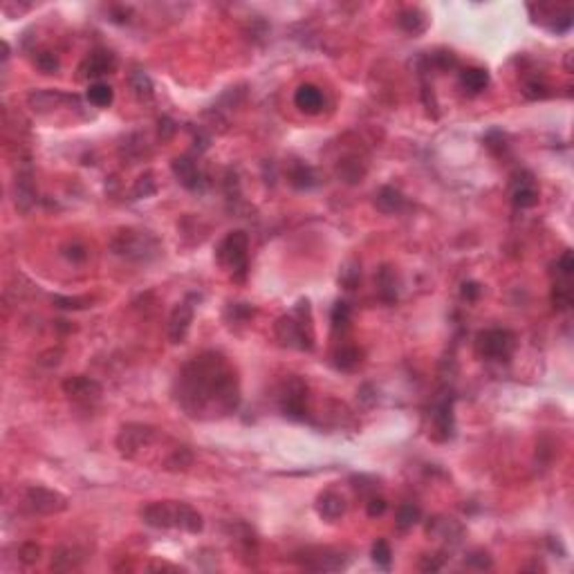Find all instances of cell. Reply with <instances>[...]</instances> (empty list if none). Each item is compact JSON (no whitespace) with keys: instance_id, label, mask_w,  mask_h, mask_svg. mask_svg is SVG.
Returning a JSON list of instances; mask_svg holds the SVG:
<instances>
[{"instance_id":"1","label":"cell","mask_w":574,"mask_h":574,"mask_svg":"<svg viewBox=\"0 0 574 574\" xmlns=\"http://www.w3.org/2000/svg\"><path fill=\"white\" fill-rule=\"evenodd\" d=\"M173 397L195 420L224 417L240 404L238 375L227 357L206 350L182 366L173 384Z\"/></svg>"},{"instance_id":"2","label":"cell","mask_w":574,"mask_h":574,"mask_svg":"<svg viewBox=\"0 0 574 574\" xmlns=\"http://www.w3.org/2000/svg\"><path fill=\"white\" fill-rule=\"evenodd\" d=\"M139 516L149 527L155 529H184L189 534H200L204 527V520L191 505L184 502H151V505L142 507Z\"/></svg>"},{"instance_id":"3","label":"cell","mask_w":574,"mask_h":574,"mask_svg":"<svg viewBox=\"0 0 574 574\" xmlns=\"http://www.w3.org/2000/svg\"><path fill=\"white\" fill-rule=\"evenodd\" d=\"M274 332H276V339L285 348H294V350H312V348H315V328H312L310 303L299 301V306L294 308L290 315H285L276 321Z\"/></svg>"},{"instance_id":"4","label":"cell","mask_w":574,"mask_h":574,"mask_svg":"<svg viewBox=\"0 0 574 574\" xmlns=\"http://www.w3.org/2000/svg\"><path fill=\"white\" fill-rule=\"evenodd\" d=\"M110 249L117 256L135 263H149L160 256V240L144 229H121L110 242Z\"/></svg>"},{"instance_id":"5","label":"cell","mask_w":574,"mask_h":574,"mask_svg":"<svg viewBox=\"0 0 574 574\" xmlns=\"http://www.w3.org/2000/svg\"><path fill=\"white\" fill-rule=\"evenodd\" d=\"M247 251H249V238L245 231H231L227 238H224L218 249H215V258H218V263L229 269L233 281L242 283L247 276Z\"/></svg>"},{"instance_id":"6","label":"cell","mask_w":574,"mask_h":574,"mask_svg":"<svg viewBox=\"0 0 574 574\" xmlns=\"http://www.w3.org/2000/svg\"><path fill=\"white\" fill-rule=\"evenodd\" d=\"M155 438H158V429L149 424H126L121 426L117 436V449L124 458H137L144 449L153 445Z\"/></svg>"},{"instance_id":"7","label":"cell","mask_w":574,"mask_h":574,"mask_svg":"<svg viewBox=\"0 0 574 574\" xmlns=\"http://www.w3.org/2000/svg\"><path fill=\"white\" fill-rule=\"evenodd\" d=\"M478 352H480L485 359H493V361H502L509 359L511 352L516 348V337L509 332V330H485V332L478 334Z\"/></svg>"},{"instance_id":"8","label":"cell","mask_w":574,"mask_h":574,"mask_svg":"<svg viewBox=\"0 0 574 574\" xmlns=\"http://www.w3.org/2000/svg\"><path fill=\"white\" fill-rule=\"evenodd\" d=\"M294 561L306 570L337 572V570H343L348 565V556H343L337 550H330V547H308V550H303L294 556Z\"/></svg>"},{"instance_id":"9","label":"cell","mask_w":574,"mask_h":574,"mask_svg":"<svg viewBox=\"0 0 574 574\" xmlns=\"http://www.w3.org/2000/svg\"><path fill=\"white\" fill-rule=\"evenodd\" d=\"M25 502H28V507L34 514L41 516H54L67 509L65 496L54 489H47V487H30L25 491Z\"/></svg>"},{"instance_id":"10","label":"cell","mask_w":574,"mask_h":574,"mask_svg":"<svg viewBox=\"0 0 574 574\" xmlns=\"http://www.w3.org/2000/svg\"><path fill=\"white\" fill-rule=\"evenodd\" d=\"M308 386L306 381L299 377H290L285 381L283 393H281V411L290 420H306L308 415Z\"/></svg>"},{"instance_id":"11","label":"cell","mask_w":574,"mask_h":574,"mask_svg":"<svg viewBox=\"0 0 574 574\" xmlns=\"http://www.w3.org/2000/svg\"><path fill=\"white\" fill-rule=\"evenodd\" d=\"M63 393L72 399V402L90 406V404H97L101 399L103 388H101V384L97 379L85 377V375H74V377H67L63 381Z\"/></svg>"},{"instance_id":"12","label":"cell","mask_w":574,"mask_h":574,"mask_svg":"<svg viewBox=\"0 0 574 574\" xmlns=\"http://www.w3.org/2000/svg\"><path fill=\"white\" fill-rule=\"evenodd\" d=\"M195 308L191 306V301H182L173 308L169 317V341L171 343H182L189 334L191 323H193Z\"/></svg>"},{"instance_id":"13","label":"cell","mask_w":574,"mask_h":574,"mask_svg":"<svg viewBox=\"0 0 574 574\" xmlns=\"http://www.w3.org/2000/svg\"><path fill=\"white\" fill-rule=\"evenodd\" d=\"M117 70V59L108 50H97L83 59V63L79 65V72L83 79H99L103 74H110Z\"/></svg>"},{"instance_id":"14","label":"cell","mask_w":574,"mask_h":574,"mask_svg":"<svg viewBox=\"0 0 574 574\" xmlns=\"http://www.w3.org/2000/svg\"><path fill=\"white\" fill-rule=\"evenodd\" d=\"M171 171H173V176L178 178L180 184L189 191H198L200 184H202V176H200V171H198V164L191 158H187V155L173 160Z\"/></svg>"},{"instance_id":"15","label":"cell","mask_w":574,"mask_h":574,"mask_svg":"<svg viewBox=\"0 0 574 574\" xmlns=\"http://www.w3.org/2000/svg\"><path fill=\"white\" fill-rule=\"evenodd\" d=\"M294 103H297L299 110L308 112V115H319V112L323 110V106H326V97H323V92H321V88H317V85L303 83V85H299L297 94H294Z\"/></svg>"},{"instance_id":"16","label":"cell","mask_w":574,"mask_h":574,"mask_svg":"<svg viewBox=\"0 0 574 574\" xmlns=\"http://www.w3.org/2000/svg\"><path fill=\"white\" fill-rule=\"evenodd\" d=\"M433 436L436 440H449L454 436V404H451V399H445V402H440L436 408H433Z\"/></svg>"},{"instance_id":"17","label":"cell","mask_w":574,"mask_h":574,"mask_svg":"<svg viewBox=\"0 0 574 574\" xmlns=\"http://www.w3.org/2000/svg\"><path fill=\"white\" fill-rule=\"evenodd\" d=\"M346 498L341 493H337V491H323L317 498V514L323 518V520H330V523H334V520H339L343 514H346Z\"/></svg>"},{"instance_id":"18","label":"cell","mask_w":574,"mask_h":574,"mask_svg":"<svg viewBox=\"0 0 574 574\" xmlns=\"http://www.w3.org/2000/svg\"><path fill=\"white\" fill-rule=\"evenodd\" d=\"M426 534L433 536V538H440V541H447V543H458L460 538H463L465 529L454 518L436 516L429 525H426Z\"/></svg>"},{"instance_id":"19","label":"cell","mask_w":574,"mask_h":574,"mask_svg":"<svg viewBox=\"0 0 574 574\" xmlns=\"http://www.w3.org/2000/svg\"><path fill=\"white\" fill-rule=\"evenodd\" d=\"M375 206L381 213L393 215V213H399L406 209V198L393 187H381L375 193Z\"/></svg>"},{"instance_id":"20","label":"cell","mask_w":574,"mask_h":574,"mask_svg":"<svg viewBox=\"0 0 574 574\" xmlns=\"http://www.w3.org/2000/svg\"><path fill=\"white\" fill-rule=\"evenodd\" d=\"M63 101H67V97L59 90H34L28 97V103L34 112H50L59 108Z\"/></svg>"},{"instance_id":"21","label":"cell","mask_w":574,"mask_h":574,"mask_svg":"<svg viewBox=\"0 0 574 574\" xmlns=\"http://www.w3.org/2000/svg\"><path fill=\"white\" fill-rule=\"evenodd\" d=\"M83 552L76 550V547H59V550L52 554V570L56 572H70L76 570L83 563Z\"/></svg>"},{"instance_id":"22","label":"cell","mask_w":574,"mask_h":574,"mask_svg":"<svg viewBox=\"0 0 574 574\" xmlns=\"http://www.w3.org/2000/svg\"><path fill=\"white\" fill-rule=\"evenodd\" d=\"M460 85L469 94H480L489 85V72L485 67H469L460 74Z\"/></svg>"},{"instance_id":"23","label":"cell","mask_w":574,"mask_h":574,"mask_svg":"<svg viewBox=\"0 0 574 574\" xmlns=\"http://www.w3.org/2000/svg\"><path fill=\"white\" fill-rule=\"evenodd\" d=\"M128 83H130V90L135 92V97L139 101H153L155 97V88H153V81L151 76L144 72V70H133L128 76Z\"/></svg>"},{"instance_id":"24","label":"cell","mask_w":574,"mask_h":574,"mask_svg":"<svg viewBox=\"0 0 574 574\" xmlns=\"http://www.w3.org/2000/svg\"><path fill=\"white\" fill-rule=\"evenodd\" d=\"M34 198H36V191H34L32 184V176H19L16 178V206L21 209L23 213H28L34 206Z\"/></svg>"},{"instance_id":"25","label":"cell","mask_w":574,"mask_h":574,"mask_svg":"<svg viewBox=\"0 0 574 574\" xmlns=\"http://www.w3.org/2000/svg\"><path fill=\"white\" fill-rule=\"evenodd\" d=\"M290 184L294 189H312V187H317L319 184V176H317V171L308 167V164H297V167L292 169L290 173Z\"/></svg>"},{"instance_id":"26","label":"cell","mask_w":574,"mask_h":574,"mask_svg":"<svg viewBox=\"0 0 574 574\" xmlns=\"http://www.w3.org/2000/svg\"><path fill=\"white\" fill-rule=\"evenodd\" d=\"M511 200H514V204L518 209H529V206H534L538 202V191L534 187V182L532 180H523V182H518L516 189H514V193H511Z\"/></svg>"},{"instance_id":"27","label":"cell","mask_w":574,"mask_h":574,"mask_svg":"<svg viewBox=\"0 0 574 574\" xmlns=\"http://www.w3.org/2000/svg\"><path fill=\"white\" fill-rule=\"evenodd\" d=\"M337 173L343 182H348V184H357V182H361L363 176H366V167H361V162L357 158H350V160L339 162Z\"/></svg>"},{"instance_id":"28","label":"cell","mask_w":574,"mask_h":574,"mask_svg":"<svg viewBox=\"0 0 574 574\" xmlns=\"http://www.w3.org/2000/svg\"><path fill=\"white\" fill-rule=\"evenodd\" d=\"M361 363V352L354 346H341L334 352V366L339 370H352Z\"/></svg>"},{"instance_id":"29","label":"cell","mask_w":574,"mask_h":574,"mask_svg":"<svg viewBox=\"0 0 574 574\" xmlns=\"http://www.w3.org/2000/svg\"><path fill=\"white\" fill-rule=\"evenodd\" d=\"M112 99H115V90L110 88L108 83H103V81H94L90 88H88V101L92 103V106H97V108H108Z\"/></svg>"},{"instance_id":"30","label":"cell","mask_w":574,"mask_h":574,"mask_svg":"<svg viewBox=\"0 0 574 574\" xmlns=\"http://www.w3.org/2000/svg\"><path fill=\"white\" fill-rule=\"evenodd\" d=\"M397 23H399V28H402L404 32H408V34H420V32L426 30V16L420 10H406V12H402V14H399Z\"/></svg>"},{"instance_id":"31","label":"cell","mask_w":574,"mask_h":574,"mask_svg":"<svg viewBox=\"0 0 574 574\" xmlns=\"http://www.w3.org/2000/svg\"><path fill=\"white\" fill-rule=\"evenodd\" d=\"M552 303H554V308L561 310V312L570 310V306H572V285H570V278H561V281L554 285Z\"/></svg>"},{"instance_id":"32","label":"cell","mask_w":574,"mask_h":574,"mask_svg":"<svg viewBox=\"0 0 574 574\" xmlns=\"http://www.w3.org/2000/svg\"><path fill=\"white\" fill-rule=\"evenodd\" d=\"M420 518H422L420 507L413 505V502H408V505H402V507L397 509L395 525H397V529H402V532H406V529H411L413 525L420 523Z\"/></svg>"},{"instance_id":"33","label":"cell","mask_w":574,"mask_h":574,"mask_svg":"<svg viewBox=\"0 0 574 574\" xmlns=\"http://www.w3.org/2000/svg\"><path fill=\"white\" fill-rule=\"evenodd\" d=\"M191 463H193V454L187 449V447H176L169 454L167 458V469H171V471H184V469L191 467Z\"/></svg>"},{"instance_id":"34","label":"cell","mask_w":574,"mask_h":574,"mask_svg":"<svg viewBox=\"0 0 574 574\" xmlns=\"http://www.w3.org/2000/svg\"><path fill=\"white\" fill-rule=\"evenodd\" d=\"M377 283H379V294H381V299L388 301V303L397 299V290H395V274L390 272V267H381Z\"/></svg>"},{"instance_id":"35","label":"cell","mask_w":574,"mask_h":574,"mask_svg":"<svg viewBox=\"0 0 574 574\" xmlns=\"http://www.w3.org/2000/svg\"><path fill=\"white\" fill-rule=\"evenodd\" d=\"M372 561L384 570H388L390 563H393V550H390V545L384 541V538H379V541H375V545H372Z\"/></svg>"},{"instance_id":"36","label":"cell","mask_w":574,"mask_h":574,"mask_svg":"<svg viewBox=\"0 0 574 574\" xmlns=\"http://www.w3.org/2000/svg\"><path fill=\"white\" fill-rule=\"evenodd\" d=\"M155 191H158V184H155V180L151 173H146V176H142L137 182H135V189H133V198L139 200V198H151Z\"/></svg>"},{"instance_id":"37","label":"cell","mask_w":574,"mask_h":574,"mask_svg":"<svg viewBox=\"0 0 574 574\" xmlns=\"http://www.w3.org/2000/svg\"><path fill=\"white\" fill-rule=\"evenodd\" d=\"M359 278H361L359 265H357V263H348L341 269V274H339V283H341L346 290H352V287L359 283Z\"/></svg>"},{"instance_id":"38","label":"cell","mask_w":574,"mask_h":574,"mask_svg":"<svg viewBox=\"0 0 574 574\" xmlns=\"http://www.w3.org/2000/svg\"><path fill=\"white\" fill-rule=\"evenodd\" d=\"M350 306H348V303H343V301H339V303H334V310H332V328L334 330H341V328H346L348 323H350Z\"/></svg>"},{"instance_id":"39","label":"cell","mask_w":574,"mask_h":574,"mask_svg":"<svg viewBox=\"0 0 574 574\" xmlns=\"http://www.w3.org/2000/svg\"><path fill=\"white\" fill-rule=\"evenodd\" d=\"M467 565H471V568L476 570H491L493 568V561H491V556L482 552V550H476L467 556Z\"/></svg>"},{"instance_id":"40","label":"cell","mask_w":574,"mask_h":574,"mask_svg":"<svg viewBox=\"0 0 574 574\" xmlns=\"http://www.w3.org/2000/svg\"><path fill=\"white\" fill-rule=\"evenodd\" d=\"M19 556H21V561H23L25 565H32V563H36V561H39V556H41V547H39L36 543H25V545H21Z\"/></svg>"},{"instance_id":"41","label":"cell","mask_w":574,"mask_h":574,"mask_svg":"<svg viewBox=\"0 0 574 574\" xmlns=\"http://www.w3.org/2000/svg\"><path fill=\"white\" fill-rule=\"evenodd\" d=\"M36 65L45 74H52V72H56V70H59V59L52 54V52H43V54L36 56Z\"/></svg>"},{"instance_id":"42","label":"cell","mask_w":574,"mask_h":574,"mask_svg":"<svg viewBox=\"0 0 574 574\" xmlns=\"http://www.w3.org/2000/svg\"><path fill=\"white\" fill-rule=\"evenodd\" d=\"M525 97L527 99H545L547 94V85L543 83V81H529V83H525Z\"/></svg>"},{"instance_id":"43","label":"cell","mask_w":574,"mask_h":574,"mask_svg":"<svg viewBox=\"0 0 574 574\" xmlns=\"http://www.w3.org/2000/svg\"><path fill=\"white\" fill-rule=\"evenodd\" d=\"M572 269H574V260L570 251H563L561 258L556 260V272H559L561 278H570L572 276Z\"/></svg>"},{"instance_id":"44","label":"cell","mask_w":574,"mask_h":574,"mask_svg":"<svg viewBox=\"0 0 574 574\" xmlns=\"http://www.w3.org/2000/svg\"><path fill=\"white\" fill-rule=\"evenodd\" d=\"M54 306L63 310H83L88 308L85 299H70V297H54Z\"/></svg>"},{"instance_id":"45","label":"cell","mask_w":574,"mask_h":574,"mask_svg":"<svg viewBox=\"0 0 574 574\" xmlns=\"http://www.w3.org/2000/svg\"><path fill=\"white\" fill-rule=\"evenodd\" d=\"M63 254H65V258L72 260V263H83V260L88 258V251H85V247L79 245V242H72V245H67Z\"/></svg>"},{"instance_id":"46","label":"cell","mask_w":574,"mask_h":574,"mask_svg":"<svg viewBox=\"0 0 574 574\" xmlns=\"http://www.w3.org/2000/svg\"><path fill=\"white\" fill-rule=\"evenodd\" d=\"M386 509H388V502L384 498H370L368 500V505H366V511H368V516L370 518H379V516H384L386 514Z\"/></svg>"},{"instance_id":"47","label":"cell","mask_w":574,"mask_h":574,"mask_svg":"<svg viewBox=\"0 0 574 574\" xmlns=\"http://www.w3.org/2000/svg\"><path fill=\"white\" fill-rule=\"evenodd\" d=\"M431 61H433V63H436L440 70H447V67H456V65H458V61H456L454 54H451V52H438V54L431 56Z\"/></svg>"},{"instance_id":"48","label":"cell","mask_w":574,"mask_h":574,"mask_svg":"<svg viewBox=\"0 0 574 574\" xmlns=\"http://www.w3.org/2000/svg\"><path fill=\"white\" fill-rule=\"evenodd\" d=\"M176 130H178V126H176V121L173 119H169V117L160 119V137L162 139H171L173 135H176Z\"/></svg>"},{"instance_id":"49","label":"cell","mask_w":574,"mask_h":574,"mask_svg":"<svg viewBox=\"0 0 574 574\" xmlns=\"http://www.w3.org/2000/svg\"><path fill=\"white\" fill-rule=\"evenodd\" d=\"M480 294H482V287L478 285V283H465L463 285V297L467 301H476L478 297H480Z\"/></svg>"},{"instance_id":"50","label":"cell","mask_w":574,"mask_h":574,"mask_svg":"<svg viewBox=\"0 0 574 574\" xmlns=\"http://www.w3.org/2000/svg\"><path fill=\"white\" fill-rule=\"evenodd\" d=\"M420 568L424 570V572H436V570H440L442 568V559H438V556H426V561H422V565Z\"/></svg>"}]
</instances>
